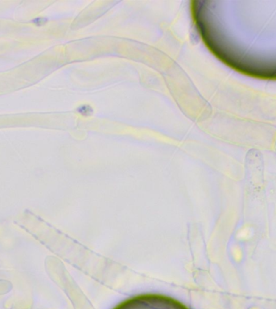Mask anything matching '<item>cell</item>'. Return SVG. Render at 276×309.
Instances as JSON below:
<instances>
[{"mask_svg": "<svg viewBox=\"0 0 276 309\" xmlns=\"http://www.w3.org/2000/svg\"><path fill=\"white\" fill-rule=\"evenodd\" d=\"M114 309H188L174 299L159 295H143L127 300Z\"/></svg>", "mask_w": 276, "mask_h": 309, "instance_id": "1", "label": "cell"}]
</instances>
